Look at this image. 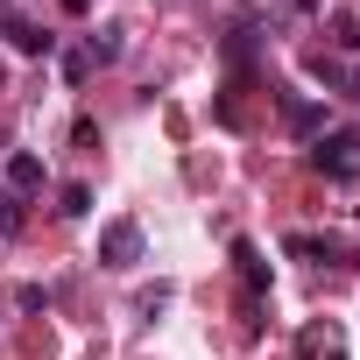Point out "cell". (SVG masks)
Returning <instances> with one entry per match:
<instances>
[{
    "instance_id": "1",
    "label": "cell",
    "mask_w": 360,
    "mask_h": 360,
    "mask_svg": "<svg viewBox=\"0 0 360 360\" xmlns=\"http://www.w3.org/2000/svg\"><path fill=\"white\" fill-rule=\"evenodd\" d=\"M99 262H106V269H134V262H141V226H134V219H113V226L99 233Z\"/></svg>"
},
{
    "instance_id": "2",
    "label": "cell",
    "mask_w": 360,
    "mask_h": 360,
    "mask_svg": "<svg viewBox=\"0 0 360 360\" xmlns=\"http://www.w3.org/2000/svg\"><path fill=\"white\" fill-rule=\"evenodd\" d=\"M353 148H360V134H339V141H318V169H325V176H353Z\"/></svg>"
},
{
    "instance_id": "3",
    "label": "cell",
    "mask_w": 360,
    "mask_h": 360,
    "mask_svg": "<svg viewBox=\"0 0 360 360\" xmlns=\"http://www.w3.org/2000/svg\"><path fill=\"white\" fill-rule=\"evenodd\" d=\"M8 184H15V191H36V184H43V155H29V148L8 155Z\"/></svg>"
},
{
    "instance_id": "4",
    "label": "cell",
    "mask_w": 360,
    "mask_h": 360,
    "mask_svg": "<svg viewBox=\"0 0 360 360\" xmlns=\"http://www.w3.org/2000/svg\"><path fill=\"white\" fill-rule=\"evenodd\" d=\"M85 57H92V64H113V57H120V36H113V29H106V36H92V43H85Z\"/></svg>"
},
{
    "instance_id": "5",
    "label": "cell",
    "mask_w": 360,
    "mask_h": 360,
    "mask_svg": "<svg viewBox=\"0 0 360 360\" xmlns=\"http://www.w3.org/2000/svg\"><path fill=\"white\" fill-rule=\"evenodd\" d=\"M64 78H71V85H85V78H92V57H85V50H71V57H64Z\"/></svg>"
},
{
    "instance_id": "6",
    "label": "cell",
    "mask_w": 360,
    "mask_h": 360,
    "mask_svg": "<svg viewBox=\"0 0 360 360\" xmlns=\"http://www.w3.org/2000/svg\"><path fill=\"white\" fill-rule=\"evenodd\" d=\"M64 212H71V219L92 212V191H85V184H64Z\"/></svg>"
},
{
    "instance_id": "7",
    "label": "cell",
    "mask_w": 360,
    "mask_h": 360,
    "mask_svg": "<svg viewBox=\"0 0 360 360\" xmlns=\"http://www.w3.org/2000/svg\"><path fill=\"white\" fill-rule=\"evenodd\" d=\"M15 226H22V198L8 191V198H0V233H15Z\"/></svg>"
},
{
    "instance_id": "8",
    "label": "cell",
    "mask_w": 360,
    "mask_h": 360,
    "mask_svg": "<svg viewBox=\"0 0 360 360\" xmlns=\"http://www.w3.org/2000/svg\"><path fill=\"white\" fill-rule=\"evenodd\" d=\"M233 255H240V269H248V283H269V269H262V255H255V248H233Z\"/></svg>"
}]
</instances>
